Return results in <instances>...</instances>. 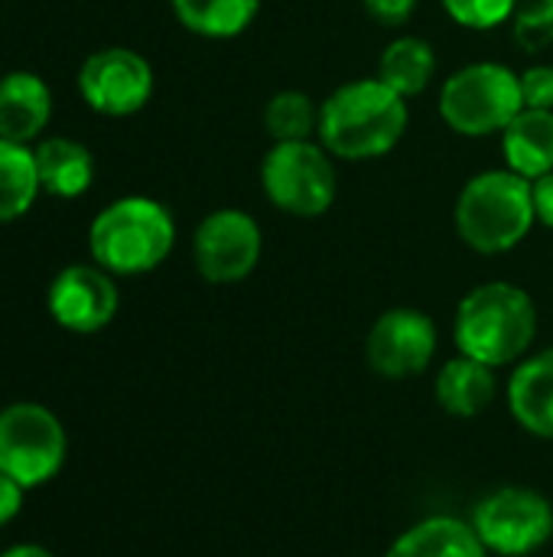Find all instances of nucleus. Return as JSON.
<instances>
[{"instance_id": "obj_1", "label": "nucleus", "mask_w": 553, "mask_h": 557, "mask_svg": "<svg viewBox=\"0 0 553 557\" xmlns=\"http://www.w3.org/2000/svg\"><path fill=\"white\" fill-rule=\"evenodd\" d=\"M411 111L407 98L375 78H352L339 85L326 101H319V144L336 160H375L391 153L404 131Z\"/></svg>"}, {"instance_id": "obj_2", "label": "nucleus", "mask_w": 553, "mask_h": 557, "mask_svg": "<svg viewBox=\"0 0 553 557\" xmlns=\"http://www.w3.org/2000/svg\"><path fill=\"white\" fill-rule=\"evenodd\" d=\"M538 339L535 297L508 281L473 287L453 317L456 352L479 359L492 369L518 366Z\"/></svg>"}, {"instance_id": "obj_3", "label": "nucleus", "mask_w": 553, "mask_h": 557, "mask_svg": "<svg viewBox=\"0 0 553 557\" xmlns=\"http://www.w3.org/2000/svg\"><path fill=\"white\" fill-rule=\"evenodd\" d=\"M176 245L173 212L150 196H124L104 206L88 228V251L114 277L156 271Z\"/></svg>"}, {"instance_id": "obj_4", "label": "nucleus", "mask_w": 553, "mask_h": 557, "mask_svg": "<svg viewBox=\"0 0 553 557\" xmlns=\"http://www.w3.org/2000/svg\"><path fill=\"white\" fill-rule=\"evenodd\" d=\"M456 232L479 255L518 248L538 225L531 180L515 170H482L456 196Z\"/></svg>"}, {"instance_id": "obj_5", "label": "nucleus", "mask_w": 553, "mask_h": 557, "mask_svg": "<svg viewBox=\"0 0 553 557\" xmlns=\"http://www.w3.org/2000/svg\"><path fill=\"white\" fill-rule=\"evenodd\" d=\"M521 108V78L502 62L463 65L443 82L440 91V117L460 137L502 134Z\"/></svg>"}, {"instance_id": "obj_6", "label": "nucleus", "mask_w": 553, "mask_h": 557, "mask_svg": "<svg viewBox=\"0 0 553 557\" xmlns=\"http://www.w3.org/2000/svg\"><path fill=\"white\" fill-rule=\"evenodd\" d=\"M261 189L293 219H319L339 196L336 157L319 140L274 144L261 163Z\"/></svg>"}, {"instance_id": "obj_7", "label": "nucleus", "mask_w": 553, "mask_h": 557, "mask_svg": "<svg viewBox=\"0 0 553 557\" xmlns=\"http://www.w3.org/2000/svg\"><path fill=\"white\" fill-rule=\"evenodd\" d=\"M65 457L68 437L49 408L36 401H16L0 411V470L23 490H36L59 476Z\"/></svg>"}, {"instance_id": "obj_8", "label": "nucleus", "mask_w": 553, "mask_h": 557, "mask_svg": "<svg viewBox=\"0 0 553 557\" xmlns=\"http://www.w3.org/2000/svg\"><path fill=\"white\" fill-rule=\"evenodd\" d=\"M469 522L492 557H531L553 539V503L531 486H499L476 503Z\"/></svg>"}, {"instance_id": "obj_9", "label": "nucleus", "mask_w": 553, "mask_h": 557, "mask_svg": "<svg viewBox=\"0 0 553 557\" xmlns=\"http://www.w3.org/2000/svg\"><path fill=\"white\" fill-rule=\"evenodd\" d=\"M264 255V235L251 212L215 209L192 235V261L209 284H238L254 274Z\"/></svg>"}, {"instance_id": "obj_10", "label": "nucleus", "mask_w": 553, "mask_h": 557, "mask_svg": "<svg viewBox=\"0 0 553 557\" xmlns=\"http://www.w3.org/2000/svg\"><path fill=\"white\" fill-rule=\"evenodd\" d=\"M437 346L440 333L430 313L417 307H391L372 323L365 336V359L375 375L407 382L430 369Z\"/></svg>"}, {"instance_id": "obj_11", "label": "nucleus", "mask_w": 553, "mask_h": 557, "mask_svg": "<svg viewBox=\"0 0 553 557\" xmlns=\"http://www.w3.org/2000/svg\"><path fill=\"white\" fill-rule=\"evenodd\" d=\"M78 95L104 117H130L153 98V69L127 46L98 49L78 69Z\"/></svg>"}, {"instance_id": "obj_12", "label": "nucleus", "mask_w": 553, "mask_h": 557, "mask_svg": "<svg viewBox=\"0 0 553 557\" xmlns=\"http://www.w3.org/2000/svg\"><path fill=\"white\" fill-rule=\"evenodd\" d=\"M52 320L68 333H98L104 330L121 307V290L114 274L98 264H68L62 268L46 294Z\"/></svg>"}, {"instance_id": "obj_13", "label": "nucleus", "mask_w": 553, "mask_h": 557, "mask_svg": "<svg viewBox=\"0 0 553 557\" xmlns=\"http://www.w3.org/2000/svg\"><path fill=\"white\" fill-rule=\"evenodd\" d=\"M512 418L531 437L553 441V346L525 356L505 388Z\"/></svg>"}, {"instance_id": "obj_14", "label": "nucleus", "mask_w": 553, "mask_h": 557, "mask_svg": "<svg viewBox=\"0 0 553 557\" xmlns=\"http://www.w3.org/2000/svg\"><path fill=\"white\" fill-rule=\"evenodd\" d=\"M495 395H499L495 369L479 359H469L463 352L447 359L433 379V398L453 418L486 414L495 405Z\"/></svg>"}, {"instance_id": "obj_15", "label": "nucleus", "mask_w": 553, "mask_h": 557, "mask_svg": "<svg viewBox=\"0 0 553 557\" xmlns=\"http://www.w3.org/2000/svg\"><path fill=\"white\" fill-rule=\"evenodd\" d=\"M52 117V91L36 72H7L0 78V137L13 144L36 140Z\"/></svg>"}, {"instance_id": "obj_16", "label": "nucleus", "mask_w": 553, "mask_h": 557, "mask_svg": "<svg viewBox=\"0 0 553 557\" xmlns=\"http://www.w3.org/2000/svg\"><path fill=\"white\" fill-rule=\"evenodd\" d=\"M385 557H492L473 522L456 516H430L404 529Z\"/></svg>"}, {"instance_id": "obj_17", "label": "nucleus", "mask_w": 553, "mask_h": 557, "mask_svg": "<svg viewBox=\"0 0 553 557\" xmlns=\"http://www.w3.org/2000/svg\"><path fill=\"white\" fill-rule=\"evenodd\" d=\"M33 157L42 193L55 199H78L81 193H88L95 180V157L81 140L46 137L33 147Z\"/></svg>"}, {"instance_id": "obj_18", "label": "nucleus", "mask_w": 553, "mask_h": 557, "mask_svg": "<svg viewBox=\"0 0 553 557\" xmlns=\"http://www.w3.org/2000/svg\"><path fill=\"white\" fill-rule=\"evenodd\" d=\"M505 166L525 180L553 173V111L521 108L515 121L499 134Z\"/></svg>"}, {"instance_id": "obj_19", "label": "nucleus", "mask_w": 553, "mask_h": 557, "mask_svg": "<svg viewBox=\"0 0 553 557\" xmlns=\"http://www.w3.org/2000/svg\"><path fill=\"white\" fill-rule=\"evenodd\" d=\"M433 75H437V52L420 36H394L378 59V78L404 98L427 91Z\"/></svg>"}, {"instance_id": "obj_20", "label": "nucleus", "mask_w": 553, "mask_h": 557, "mask_svg": "<svg viewBox=\"0 0 553 557\" xmlns=\"http://www.w3.org/2000/svg\"><path fill=\"white\" fill-rule=\"evenodd\" d=\"M176 20L202 39H235L261 13V0H169Z\"/></svg>"}, {"instance_id": "obj_21", "label": "nucleus", "mask_w": 553, "mask_h": 557, "mask_svg": "<svg viewBox=\"0 0 553 557\" xmlns=\"http://www.w3.org/2000/svg\"><path fill=\"white\" fill-rule=\"evenodd\" d=\"M36 157L26 144L0 137V225L26 215L39 196Z\"/></svg>"}, {"instance_id": "obj_22", "label": "nucleus", "mask_w": 553, "mask_h": 557, "mask_svg": "<svg viewBox=\"0 0 553 557\" xmlns=\"http://www.w3.org/2000/svg\"><path fill=\"white\" fill-rule=\"evenodd\" d=\"M264 131L274 144H293V140H316L319 134V104L297 88L277 91L264 104Z\"/></svg>"}, {"instance_id": "obj_23", "label": "nucleus", "mask_w": 553, "mask_h": 557, "mask_svg": "<svg viewBox=\"0 0 553 557\" xmlns=\"http://www.w3.org/2000/svg\"><path fill=\"white\" fill-rule=\"evenodd\" d=\"M508 23L518 49L538 55L553 46V0H518Z\"/></svg>"}, {"instance_id": "obj_24", "label": "nucleus", "mask_w": 553, "mask_h": 557, "mask_svg": "<svg viewBox=\"0 0 553 557\" xmlns=\"http://www.w3.org/2000/svg\"><path fill=\"white\" fill-rule=\"evenodd\" d=\"M518 0H443V10L453 23L466 29H495L499 23H508Z\"/></svg>"}, {"instance_id": "obj_25", "label": "nucleus", "mask_w": 553, "mask_h": 557, "mask_svg": "<svg viewBox=\"0 0 553 557\" xmlns=\"http://www.w3.org/2000/svg\"><path fill=\"white\" fill-rule=\"evenodd\" d=\"M521 78V101L525 108H538V111H553V65L551 62H535L525 72H518Z\"/></svg>"}, {"instance_id": "obj_26", "label": "nucleus", "mask_w": 553, "mask_h": 557, "mask_svg": "<svg viewBox=\"0 0 553 557\" xmlns=\"http://www.w3.org/2000/svg\"><path fill=\"white\" fill-rule=\"evenodd\" d=\"M362 7L381 26H404L414 16L417 0H362Z\"/></svg>"}, {"instance_id": "obj_27", "label": "nucleus", "mask_w": 553, "mask_h": 557, "mask_svg": "<svg viewBox=\"0 0 553 557\" xmlns=\"http://www.w3.org/2000/svg\"><path fill=\"white\" fill-rule=\"evenodd\" d=\"M23 496H26V490H23L13 476H7V473L0 470V529L10 525V522L20 516Z\"/></svg>"}, {"instance_id": "obj_28", "label": "nucleus", "mask_w": 553, "mask_h": 557, "mask_svg": "<svg viewBox=\"0 0 553 557\" xmlns=\"http://www.w3.org/2000/svg\"><path fill=\"white\" fill-rule=\"evenodd\" d=\"M531 196H535V215L538 225L553 228V173H544L538 180H531Z\"/></svg>"}, {"instance_id": "obj_29", "label": "nucleus", "mask_w": 553, "mask_h": 557, "mask_svg": "<svg viewBox=\"0 0 553 557\" xmlns=\"http://www.w3.org/2000/svg\"><path fill=\"white\" fill-rule=\"evenodd\" d=\"M0 557H55L52 552H46V548H39V545H13V548H7Z\"/></svg>"}]
</instances>
